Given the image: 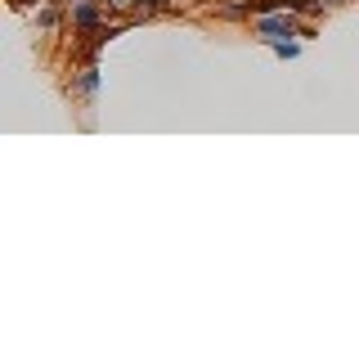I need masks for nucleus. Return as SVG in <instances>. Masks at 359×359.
Returning a JSON list of instances; mask_svg holds the SVG:
<instances>
[{
  "label": "nucleus",
  "mask_w": 359,
  "mask_h": 359,
  "mask_svg": "<svg viewBox=\"0 0 359 359\" xmlns=\"http://www.w3.org/2000/svg\"><path fill=\"white\" fill-rule=\"evenodd\" d=\"M256 32H261L265 41H278V36H301V22L287 18V14H261L256 18Z\"/></svg>",
  "instance_id": "nucleus-1"
},
{
  "label": "nucleus",
  "mask_w": 359,
  "mask_h": 359,
  "mask_svg": "<svg viewBox=\"0 0 359 359\" xmlns=\"http://www.w3.org/2000/svg\"><path fill=\"white\" fill-rule=\"evenodd\" d=\"M99 18H104V9H99L95 0H81V5L72 9V27H81V32H99Z\"/></svg>",
  "instance_id": "nucleus-2"
},
{
  "label": "nucleus",
  "mask_w": 359,
  "mask_h": 359,
  "mask_svg": "<svg viewBox=\"0 0 359 359\" xmlns=\"http://www.w3.org/2000/svg\"><path fill=\"white\" fill-rule=\"evenodd\" d=\"M76 90H81L86 99H90V95H95V90H99V67H95V63H90L86 72H81V86H76Z\"/></svg>",
  "instance_id": "nucleus-3"
},
{
  "label": "nucleus",
  "mask_w": 359,
  "mask_h": 359,
  "mask_svg": "<svg viewBox=\"0 0 359 359\" xmlns=\"http://www.w3.org/2000/svg\"><path fill=\"white\" fill-rule=\"evenodd\" d=\"M269 45H274L278 59H297V54H301V45H297V41H269Z\"/></svg>",
  "instance_id": "nucleus-4"
},
{
  "label": "nucleus",
  "mask_w": 359,
  "mask_h": 359,
  "mask_svg": "<svg viewBox=\"0 0 359 359\" xmlns=\"http://www.w3.org/2000/svg\"><path fill=\"white\" fill-rule=\"evenodd\" d=\"M36 22H41V27H45V32H50V27H54V22H59V9H54V5H50V9H41V14H36Z\"/></svg>",
  "instance_id": "nucleus-5"
}]
</instances>
